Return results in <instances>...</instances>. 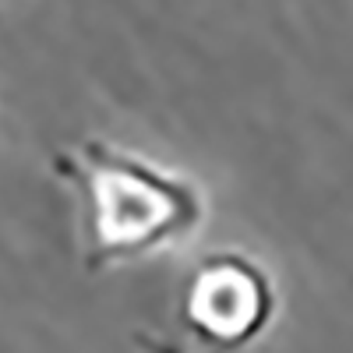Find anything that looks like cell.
<instances>
[{
    "instance_id": "1",
    "label": "cell",
    "mask_w": 353,
    "mask_h": 353,
    "mask_svg": "<svg viewBox=\"0 0 353 353\" xmlns=\"http://www.w3.org/2000/svg\"><path fill=\"white\" fill-rule=\"evenodd\" d=\"M53 173L74 191L88 272H106L184 244L209 212L191 176L103 138H85L74 149L57 152Z\"/></svg>"
},
{
    "instance_id": "2",
    "label": "cell",
    "mask_w": 353,
    "mask_h": 353,
    "mask_svg": "<svg viewBox=\"0 0 353 353\" xmlns=\"http://www.w3.org/2000/svg\"><path fill=\"white\" fill-rule=\"evenodd\" d=\"M276 318V283L244 251L205 254L181 293V321L205 353H241L265 336Z\"/></svg>"
},
{
    "instance_id": "3",
    "label": "cell",
    "mask_w": 353,
    "mask_h": 353,
    "mask_svg": "<svg viewBox=\"0 0 353 353\" xmlns=\"http://www.w3.org/2000/svg\"><path fill=\"white\" fill-rule=\"evenodd\" d=\"M134 346H138L141 353H184L176 343L159 339V336H149V332H138V336H134Z\"/></svg>"
}]
</instances>
